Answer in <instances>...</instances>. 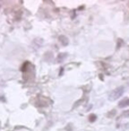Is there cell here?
I'll list each match as a JSON object with an SVG mask.
<instances>
[{
  "mask_svg": "<svg viewBox=\"0 0 129 131\" xmlns=\"http://www.w3.org/2000/svg\"><path fill=\"white\" fill-rule=\"evenodd\" d=\"M59 42L61 43L62 45H65V46L69 44V40H68V37L65 36V35H60L59 36Z\"/></svg>",
  "mask_w": 129,
  "mask_h": 131,
  "instance_id": "3",
  "label": "cell"
},
{
  "mask_svg": "<svg viewBox=\"0 0 129 131\" xmlns=\"http://www.w3.org/2000/svg\"><path fill=\"white\" fill-rule=\"evenodd\" d=\"M35 105L39 106V107H46V106H48V104H46L45 102H43V101H41V100L37 101V102L35 103Z\"/></svg>",
  "mask_w": 129,
  "mask_h": 131,
  "instance_id": "7",
  "label": "cell"
},
{
  "mask_svg": "<svg viewBox=\"0 0 129 131\" xmlns=\"http://www.w3.org/2000/svg\"><path fill=\"white\" fill-rule=\"evenodd\" d=\"M88 120H90V122H94V121H96V115H95V114H91L90 118H88Z\"/></svg>",
  "mask_w": 129,
  "mask_h": 131,
  "instance_id": "8",
  "label": "cell"
},
{
  "mask_svg": "<svg viewBox=\"0 0 129 131\" xmlns=\"http://www.w3.org/2000/svg\"><path fill=\"white\" fill-rule=\"evenodd\" d=\"M122 116H123V118H127V116H129V110L123 112V113H122Z\"/></svg>",
  "mask_w": 129,
  "mask_h": 131,
  "instance_id": "12",
  "label": "cell"
},
{
  "mask_svg": "<svg viewBox=\"0 0 129 131\" xmlns=\"http://www.w3.org/2000/svg\"><path fill=\"white\" fill-rule=\"evenodd\" d=\"M122 43H123V41L121 39H119L118 40V44H117V49H120L122 46Z\"/></svg>",
  "mask_w": 129,
  "mask_h": 131,
  "instance_id": "10",
  "label": "cell"
},
{
  "mask_svg": "<svg viewBox=\"0 0 129 131\" xmlns=\"http://www.w3.org/2000/svg\"><path fill=\"white\" fill-rule=\"evenodd\" d=\"M118 106H119V107H126V106H129V98H125V100L120 101Z\"/></svg>",
  "mask_w": 129,
  "mask_h": 131,
  "instance_id": "4",
  "label": "cell"
},
{
  "mask_svg": "<svg viewBox=\"0 0 129 131\" xmlns=\"http://www.w3.org/2000/svg\"><path fill=\"white\" fill-rule=\"evenodd\" d=\"M0 101H2V102H6V98H5V96H4V95H1V96H0Z\"/></svg>",
  "mask_w": 129,
  "mask_h": 131,
  "instance_id": "13",
  "label": "cell"
},
{
  "mask_svg": "<svg viewBox=\"0 0 129 131\" xmlns=\"http://www.w3.org/2000/svg\"><path fill=\"white\" fill-rule=\"evenodd\" d=\"M117 113V111L116 110H112L111 112H109V113H108V116H109V118H113V114H116Z\"/></svg>",
  "mask_w": 129,
  "mask_h": 131,
  "instance_id": "9",
  "label": "cell"
},
{
  "mask_svg": "<svg viewBox=\"0 0 129 131\" xmlns=\"http://www.w3.org/2000/svg\"><path fill=\"white\" fill-rule=\"evenodd\" d=\"M81 103H83V100H79V101H77V102H76L75 104L73 105V108H76V107H77V106H78L79 104H81Z\"/></svg>",
  "mask_w": 129,
  "mask_h": 131,
  "instance_id": "11",
  "label": "cell"
},
{
  "mask_svg": "<svg viewBox=\"0 0 129 131\" xmlns=\"http://www.w3.org/2000/svg\"><path fill=\"white\" fill-rule=\"evenodd\" d=\"M52 58H53V54H52L51 52H46L44 54V57H43V59L46 60V61H51Z\"/></svg>",
  "mask_w": 129,
  "mask_h": 131,
  "instance_id": "6",
  "label": "cell"
},
{
  "mask_svg": "<svg viewBox=\"0 0 129 131\" xmlns=\"http://www.w3.org/2000/svg\"><path fill=\"white\" fill-rule=\"evenodd\" d=\"M0 7H1V4H0Z\"/></svg>",
  "mask_w": 129,
  "mask_h": 131,
  "instance_id": "14",
  "label": "cell"
},
{
  "mask_svg": "<svg viewBox=\"0 0 129 131\" xmlns=\"http://www.w3.org/2000/svg\"><path fill=\"white\" fill-rule=\"evenodd\" d=\"M67 56H68L67 53H60V54H58V57H57V62H62L66 58H67Z\"/></svg>",
  "mask_w": 129,
  "mask_h": 131,
  "instance_id": "5",
  "label": "cell"
},
{
  "mask_svg": "<svg viewBox=\"0 0 129 131\" xmlns=\"http://www.w3.org/2000/svg\"><path fill=\"white\" fill-rule=\"evenodd\" d=\"M125 93V87H118V88H116L114 91H112V93L110 94V97H109V100H111V101H114V100H117V98H119V97H121L122 96V94Z\"/></svg>",
  "mask_w": 129,
  "mask_h": 131,
  "instance_id": "2",
  "label": "cell"
},
{
  "mask_svg": "<svg viewBox=\"0 0 129 131\" xmlns=\"http://www.w3.org/2000/svg\"><path fill=\"white\" fill-rule=\"evenodd\" d=\"M22 72H23V78L25 81L33 80L35 78V67L31 62L26 61L25 63L22 66Z\"/></svg>",
  "mask_w": 129,
  "mask_h": 131,
  "instance_id": "1",
  "label": "cell"
}]
</instances>
